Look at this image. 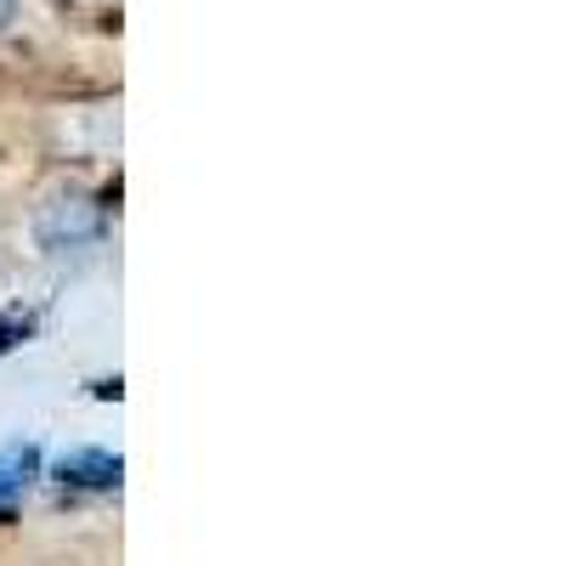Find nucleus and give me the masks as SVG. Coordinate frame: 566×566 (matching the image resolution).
<instances>
[{"label": "nucleus", "instance_id": "1", "mask_svg": "<svg viewBox=\"0 0 566 566\" xmlns=\"http://www.w3.org/2000/svg\"><path fill=\"white\" fill-rule=\"evenodd\" d=\"M103 227H108V216H103V205L91 199V193H57L52 205L34 216V239H40V250L63 255V250L97 244V239H103Z\"/></svg>", "mask_w": 566, "mask_h": 566}, {"label": "nucleus", "instance_id": "2", "mask_svg": "<svg viewBox=\"0 0 566 566\" xmlns=\"http://www.w3.org/2000/svg\"><path fill=\"white\" fill-rule=\"evenodd\" d=\"M119 453H103V448H80V453H63L57 464V482L69 488H119Z\"/></svg>", "mask_w": 566, "mask_h": 566}, {"label": "nucleus", "instance_id": "3", "mask_svg": "<svg viewBox=\"0 0 566 566\" xmlns=\"http://www.w3.org/2000/svg\"><path fill=\"white\" fill-rule=\"evenodd\" d=\"M29 476H40V448L18 442V448H0V504H7Z\"/></svg>", "mask_w": 566, "mask_h": 566}, {"label": "nucleus", "instance_id": "4", "mask_svg": "<svg viewBox=\"0 0 566 566\" xmlns=\"http://www.w3.org/2000/svg\"><path fill=\"white\" fill-rule=\"evenodd\" d=\"M12 12H18V0H0V29L12 23Z\"/></svg>", "mask_w": 566, "mask_h": 566}]
</instances>
